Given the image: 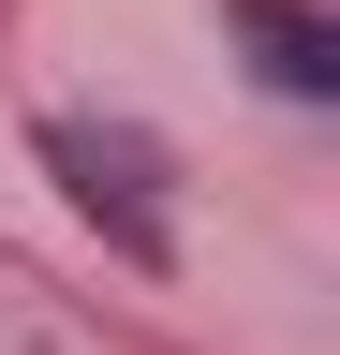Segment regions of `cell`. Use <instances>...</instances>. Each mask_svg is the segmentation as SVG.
Returning <instances> with one entry per match:
<instances>
[{"label":"cell","mask_w":340,"mask_h":355,"mask_svg":"<svg viewBox=\"0 0 340 355\" xmlns=\"http://www.w3.org/2000/svg\"><path fill=\"white\" fill-rule=\"evenodd\" d=\"M45 163H60V193L118 237V266H178V193H163V148L134 119H45Z\"/></svg>","instance_id":"1"},{"label":"cell","mask_w":340,"mask_h":355,"mask_svg":"<svg viewBox=\"0 0 340 355\" xmlns=\"http://www.w3.org/2000/svg\"><path fill=\"white\" fill-rule=\"evenodd\" d=\"M222 30L251 44V74H267L281 104H340V30L311 0H222Z\"/></svg>","instance_id":"2"}]
</instances>
